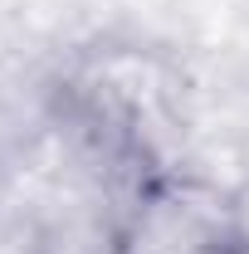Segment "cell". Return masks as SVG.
<instances>
[{
  "instance_id": "cell-1",
  "label": "cell",
  "mask_w": 249,
  "mask_h": 254,
  "mask_svg": "<svg viewBox=\"0 0 249 254\" xmlns=\"http://www.w3.org/2000/svg\"><path fill=\"white\" fill-rule=\"evenodd\" d=\"M44 108L59 137L113 190L181 166L190 108L186 73L166 49L127 39L83 44L49 73Z\"/></svg>"
},
{
  "instance_id": "cell-2",
  "label": "cell",
  "mask_w": 249,
  "mask_h": 254,
  "mask_svg": "<svg viewBox=\"0 0 249 254\" xmlns=\"http://www.w3.org/2000/svg\"><path fill=\"white\" fill-rule=\"evenodd\" d=\"M103 254H249V210L195 166H166L118 190Z\"/></svg>"
}]
</instances>
